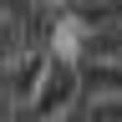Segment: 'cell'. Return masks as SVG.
Instances as JSON below:
<instances>
[{
    "mask_svg": "<svg viewBox=\"0 0 122 122\" xmlns=\"http://www.w3.org/2000/svg\"><path fill=\"white\" fill-rule=\"evenodd\" d=\"M76 92H81V81H76V61L66 56H46V71H41V86H36V97H30V112H36L41 122H56V117H66L71 107H76Z\"/></svg>",
    "mask_w": 122,
    "mask_h": 122,
    "instance_id": "1",
    "label": "cell"
},
{
    "mask_svg": "<svg viewBox=\"0 0 122 122\" xmlns=\"http://www.w3.org/2000/svg\"><path fill=\"white\" fill-rule=\"evenodd\" d=\"M76 66H122V20L112 25H97L76 41Z\"/></svg>",
    "mask_w": 122,
    "mask_h": 122,
    "instance_id": "2",
    "label": "cell"
},
{
    "mask_svg": "<svg viewBox=\"0 0 122 122\" xmlns=\"http://www.w3.org/2000/svg\"><path fill=\"white\" fill-rule=\"evenodd\" d=\"M76 81L97 97H122V66H76Z\"/></svg>",
    "mask_w": 122,
    "mask_h": 122,
    "instance_id": "3",
    "label": "cell"
},
{
    "mask_svg": "<svg viewBox=\"0 0 122 122\" xmlns=\"http://www.w3.org/2000/svg\"><path fill=\"white\" fill-rule=\"evenodd\" d=\"M15 56H20V25H15V15H0V66Z\"/></svg>",
    "mask_w": 122,
    "mask_h": 122,
    "instance_id": "4",
    "label": "cell"
},
{
    "mask_svg": "<svg viewBox=\"0 0 122 122\" xmlns=\"http://www.w3.org/2000/svg\"><path fill=\"white\" fill-rule=\"evenodd\" d=\"M81 122H122V97H97L86 102V117Z\"/></svg>",
    "mask_w": 122,
    "mask_h": 122,
    "instance_id": "5",
    "label": "cell"
}]
</instances>
